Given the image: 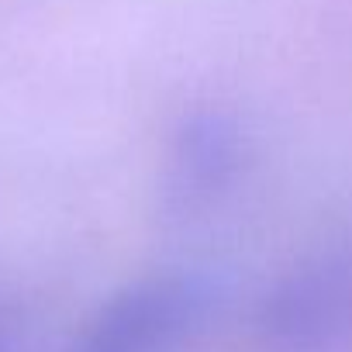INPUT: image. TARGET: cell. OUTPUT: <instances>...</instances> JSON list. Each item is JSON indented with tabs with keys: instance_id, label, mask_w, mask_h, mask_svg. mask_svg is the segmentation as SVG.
<instances>
[{
	"instance_id": "6da1fadb",
	"label": "cell",
	"mask_w": 352,
	"mask_h": 352,
	"mask_svg": "<svg viewBox=\"0 0 352 352\" xmlns=\"http://www.w3.org/2000/svg\"><path fill=\"white\" fill-rule=\"evenodd\" d=\"M214 307V287L187 270L145 273L107 294L73 335L69 352H176Z\"/></svg>"
},
{
	"instance_id": "7a4b0ae2",
	"label": "cell",
	"mask_w": 352,
	"mask_h": 352,
	"mask_svg": "<svg viewBox=\"0 0 352 352\" xmlns=\"http://www.w3.org/2000/svg\"><path fill=\"white\" fill-rule=\"evenodd\" d=\"M256 328L280 352H328L352 338V245L300 259L259 300Z\"/></svg>"
},
{
	"instance_id": "3957f363",
	"label": "cell",
	"mask_w": 352,
	"mask_h": 352,
	"mask_svg": "<svg viewBox=\"0 0 352 352\" xmlns=\"http://www.w3.org/2000/svg\"><path fill=\"white\" fill-rule=\"evenodd\" d=\"M245 162V131L228 111H194L169 138L162 204L173 214H197L232 190Z\"/></svg>"
}]
</instances>
